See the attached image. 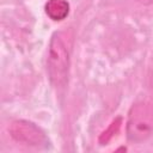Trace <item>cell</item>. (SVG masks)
I'll return each instance as SVG.
<instances>
[{
  "instance_id": "6da1fadb",
  "label": "cell",
  "mask_w": 153,
  "mask_h": 153,
  "mask_svg": "<svg viewBox=\"0 0 153 153\" xmlns=\"http://www.w3.org/2000/svg\"><path fill=\"white\" fill-rule=\"evenodd\" d=\"M69 55L63 36L60 32L53 35L48 51V74L51 84L63 88L68 81Z\"/></svg>"
},
{
  "instance_id": "7a4b0ae2",
  "label": "cell",
  "mask_w": 153,
  "mask_h": 153,
  "mask_svg": "<svg viewBox=\"0 0 153 153\" xmlns=\"http://www.w3.org/2000/svg\"><path fill=\"white\" fill-rule=\"evenodd\" d=\"M153 133V111L148 108L139 106L130 115L128 123V136L134 141H141Z\"/></svg>"
},
{
  "instance_id": "3957f363",
  "label": "cell",
  "mask_w": 153,
  "mask_h": 153,
  "mask_svg": "<svg viewBox=\"0 0 153 153\" xmlns=\"http://www.w3.org/2000/svg\"><path fill=\"white\" fill-rule=\"evenodd\" d=\"M12 135L17 140L26 142L27 145L39 146L41 143L47 142L43 133H41L36 126L29 122H16L12 127Z\"/></svg>"
},
{
  "instance_id": "277c9868",
  "label": "cell",
  "mask_w": 153,
  "mask_h": 153,
  "mask_svg": "<svg viewBox=\"0 0 153 153\" xmlns=\"http://www.w3.org/2000/svg\"><path fill=\"white\" fill-rule=\"evenodd\" d=\"M45 12L53 20H62L68 16L69 5L65 0H48Z\"/></svg>"
},
{
  "instance_id": "5b68a950",
  "label": "cell",
  "mask_w": 153,
  "mask_h": 153,
  "mask_svg": "<svg viewBox=\"0 0 153 153\" xmlns=\"http://www.w3.org/2000/svg\"><path fill=\"white\" fill-rule=\"evenodd\" d=\"M135 1H137L142 5H152L153 4V0H135Z\"/></svg>"
}]
</instances>
